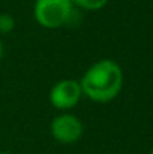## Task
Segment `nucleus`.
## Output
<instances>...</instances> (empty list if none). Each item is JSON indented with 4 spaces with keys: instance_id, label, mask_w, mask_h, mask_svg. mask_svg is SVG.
<instances>
[{
    "instance_id": "nucleus-1",
    "label": "nucleus",
    "mask_w": 153,
    "mask_h": 154,
    "mask_svg": "<svg viewBox=\"0 0 153 154\" xmlns=\"http://www.w3.org/2000/svg\"><path fill=\"white\" fill-rule=\"evenodd\" d=\"M83 96L95 103L113 102L123 87V70L117 61L101 58L95 61L81 76Z\"/></svg>"
},
{
    "instance_id": "nucleus-2",
    "label": "nucleus",
    "mask_w": 153,
    "mask_h": 154,
    "mask_svg": "<svg viewBox=\"0 0 153 154\" xmlns=\"http://www.w3.org/2000/svg\"><path fill=\"white\" fill-rule=\"evenodd\" d=\"M75 9L71 0H35L33 17L41 27L57 30L72 23Z\"/></svg>"
},
{
    "instance_id": "nucleus-3",
    "label": "nucleus",
    "mask_w": 153,
    "mask_h": 154,
    "mask_svg": "<svg viewBox=\"0 0 153 154\" xmlns=\"http://www.w3.org/2000/svg\"><path fill=\"white\" fill-rule=\"evenodd\" d=\"M50 133L56 142L62 145H72L83 138L84 124L75 114L60 112L51 120Z\"/></svg>"
},
{
    "instance_id": "nucleus-4",
    "label": "nucleus",
    "mask_w": 153,
    "mask_h": 154,
    "mask_svg": "<svg viewBox=\"0 0 153 154\" xmlns=\"http://www.w3.org/2000/svg\"><path fill=\"white\" fill-rule=\"evenodd\" d=\"M81 97H83V91L80 87V81L69 79V78L57 81L51 87L48 94L51 106L62 112H68L69 109L77 106Z\"/></svg>"
},
{
    "instance_id": "nucleus-5",
    "label": "nucleus",
    "mask_w": 153,
    "mask_h": 154,
    "mask_svg": "<svg viewBox=\"0 0 153 154\" xmlns=\"http://www.w3.org/2000/svg\"><path fill=\"white\" fill-rule=\"evenodd\" d=\"M72 5L83 11H101L108 5V0H71Z\"/></svg>"
},
{
    "instance_id": "nucleus-6",
    "label": "nucleus",
    "mask_w": 153,
    "mask_h": 154,
    "mask_svg": "<svg viewBox=\"0 0 153 154\" xmlns=\"http://www.w3.org/2000/svg\"><path fill=\"white\" fill-rule=\"evenodd\" d=\"M15 29V18L11 14H0V35H8Z\"/></svg>"
},
{
    "instance_id": "nucleus-7",
    "label": "nucleus",
    "mask_w": 153,
    "mask_h": 154,
    "mask_svg": "<svg viewBox=\"0 0 153 154\" xmlns=\"http://www.w3.org/2000/svg\"><path fill=\"white\" fill-rule=\"evenodd\" d=\"M3 54H5V44H3V41L0 39V61H2V58H3Z\"/></svg>"
},
{
    "instance_id": "nucleus-8",
    "label": "nucleus",
    "mask_w": 153,
    "mask_h": 154,
    "mask_svg": "<svg viewBox=\"0 0 153 154\" xmlns=\"http://www.w3.org/2000/svg\"><path fill=\"white\" fill-rule=\"evenodd\" d=\"M0 154H11V153H8V151H0Z\"/></svg>"
},
{
    "instance_id": "nucleus-9",
    "label": "nucleus",
    "mask_w": 153,
    "mask_h": 154,
    "mask_svg": "<svg viewBox=\"0 0 153 154\" xmlns=\"http://www.w3.org/2000/svg\"><path fill=\"white\" fill-rule=\"evenodd\" d=\"M150 154H153V150H152V151H150Z\"/></svg>"
}]
</instances>
